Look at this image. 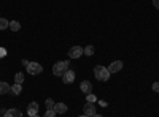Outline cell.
<instances>
[{
	"label": "cell",
	"instance_id": "20",
	"mask_svg": "<svg viewBox=\"0 0 159 117\" xmlns=\"http://www.w3.org/2000/svg\"><path fill=\"white\" fill-rule=\"evenodd\" d=\"M46 108H48V109H52V108H54V101H52L51 98L46 100Z\"/></svg>",
	"mask_w": 159,
	"mask_h": 117
},
{
	"label": "cell",
	"instance_id": "6",
	"mask_svg": "<svg viewBox=\"0 0 159 117\" xmlns=\"http://www.w3.org/2000/svg\"><path fill=\"white\" fill-rule=\"evenodd\" d=\"M62 81H64V84H72L75 81V71L67 70L64 73V76H62Z\"/></svg>",
	"mask_w": 159,
	"mask_h": 117
},
{
	"label": "cell",
	"instance_id": "16",
	"mask_svg": "<svg viewBox=\"0 0 159 117\" xmlns=\"http://www.w3.org/2000/svg\"><path fill=\"white\" fill-rule=\"evenodd\" d=\"M15 82L16 84H22L24 82V73H16L15 74Z\"/></svg>",
	"mask_w": 159,
	"mask_h": 117
},
{
	"label": "cell",
	"instance_id": "10",
	"mask_svg": "<svg viewBox=\"0 0 159 117\" xmlns=\"http://www.w3.org/2000/svg\"><path fill=\"white\" fill-rule=\"evenodd\" d=\"M56 111V114H64V112H67V105L65 103H57V105H54V108H52Z\"/></svg>",
	"mask_w": 159,
	"mask_h": 117
},
{
	"label": "cell",
	"instance_id": "21",
	"mask_svg": "<svg viewBox=\"0 0 159 117\" xmlns=\"http://www.w3.org/2000/svg\"><path fill=\"white\" fill-rule=\"evenodd\" d=\"M7 54H8V52H7V49H5V48H0V59H3Z\"/></svg>",
	"mask_w": 159,
	"mask_h": 117
},
{
	"label": "cell",
	"instance_id": "5",
	"mask_svg": "<svg viewBox=\"0 0 159 117\" xmlns=\"http://www.w3.org/2000/svg\"><path fill=\"white\" fill-rule=\"evenodd\" d=\"M83 111H84V115H88V117L96 115V106H94V103H86Z\"/></svg>",
	"mask_w": 159,
	"mask_h": 117
},
{
	"label": "cell",
	"instance_id": "11",
	"mask_svg": "<svg viewBox=\"0 0 159 117\" xmlns=\"http://www.w3.org/2000/svg\"><path fill=\"white\" fill-rule=\"evenodd\" d=\"M80 89H81V92L86 94V95L91 94V82H89V81H83L81 86H80Z\"/></svg>",
	"mask_w": 159,
	"mask_h": 117
},
{
	"label": "cell",
	"instance_id": "24",
	"mask_svg": "<svg viewBox=\"0 0 159 117\" xmlns=\"http://www.w3.org/2000/svg\"><path fill=\"white\" fill-rule=\"evenodd\" d=\"M92 117H103V115H99V114H96V115H92Z\"/></svg>",
	"mask_w": 159,
	"mask_h": 117
},
{
	"label": "cell",
	"instance_id": "3",
	"mask_svg": "<svg viewBox=\"0 0 159 117\" xmlns=\"http://www.w3.org/2000/svg\"><path fill=\"white\" fill-rule=\"evenodd\" d=\"M27 71H29V74H40L43 71V67L40 63H37V62H29V65H27Z\"/></svg>",
	"mask_w": 159,
	"mask_h": 117
},
{
	"label": "cell",
	"instance_id": "12",
	"mask_svg": "<svg viewBox=\"0 0 159 117\" xmlns=\"http://www.w3.org/2000/svg\"><path fill=\"white\" fill-rule=\"evenodd\" d=\"M8 92H11V87H10V84H7V82H0V95L8 94Z\"/></svg>",
	"mask_w": 159,
	"mask_h": 117
},
{
	"label": "cell",
	"instance_id": "4",
	"mask_svg": "<svg viewBox=\"0 0 159 117\" xmlns=\"http://www.w3.org/2000/svg\"><path fill=\"white\" fill-rule=\"evenodd\" d=\"M83 54H84V51H83L81 46H73V48L69 49V57L70 59H80Z\"/></svg>",
	"mask_w": 159,
	"mask_h": 117
},
{
	"label": "cell",
	"instance_id": "19",
	"mask_svg": "<svg viewBox=\"0 0 159 117\" xmlns=\"http://www.w3.org/2000/svg\"><path fill=\"white\" fill-rule=\"evenodd\" d=\"M86 100H88V103H94V101H96L97 98H96V95H92V94H88Z\"/></svg>",
	"mask_w": 159,
	"mask_h": 117
},
{
	"label": "cell",
	"instance_id": "22",
	"mask_svg": "<svg viewBox=\"0 0 159 117\" xmlns=\"http://www.w3.org/2000/svg\"><path fill=\"white\" fill-rule=\"evenodd\" d=\"M153 90H154V92H159V82H154L153 84Z\"/></svg>",
	"mask_w": 159,
	"mask_h": 117
},
{
	"label": "cell",
	"instance_id": "15",
	"mask_svg": "<svg viewBox=\"0 0 159 117\" xmlns=\"http://www.w3.org/2000/svg\"><path fill=\"white\" fill-rule=\"evenodd\" d=\"M10 27V21H7L5 18H0V30H5Z\"/></svg>",
	"mask_w": 159,
	"mask_h": 117
},
{
	"label": "cell",
	"instance_id": "26",
	"mask_svg": "<svg viewBox=\"0 0 159 117\" xmlns=\"http://www.w3.org/2000/svg\"><path fill=\"white\" fill-rule=\"evenodd\" d=\"M34 117H40V115H38V114H37V115H34Z\"/></svg>",
	"mask_w": 159,
	"mask_h": 117
},
{
	"label": "cell",
	"instance_id": "14",
	"mask_svg": "<svg viewBox=\"0 0 159 117\" xmlns=\"http://www.w3.org/2000/svg\"><path fill=\"white\" fill-rule=\"evenodd\" d=\"M22 92V86L21 84H13V87H11V94H15V95H19Z\"/></svg>",
	"mask_w": 159,
	"mask_h": 117
},
{
	"label": "cell",
	"instance_id": "18",
	"mask_svg": "<svg viewBox=\"0 0 159 117\" xmlns=\"http://www.w3.org/2000/svg\"><path fill=\"white\" fill-rule=\"evenodd\" d=\"M57 114H56V111L54 109H46V112L43 114V117H56Z\"/></svg>",
	"mask_w": 159,
	"mask_h": 117
},
{
	"label": "cell",
	"instance_id": "8",
	"mask_svg": "<svg viewBox=\"0 0 159 117\" xmlns=\"http://www.w3.org/2000/svg\"><path fill=\"white\" fill-rule=\"evenodd\" d=\"M27 114H29V117H34V115L38 114V103H37V101H32L30 105H29V108H27Z\"/></svg>",
	"mask_w": 159,
	"mask_h": 117
},
{
	"label": "cell",
	"instance_id": "1",
	"mask_svg": "<svg viewBox=\"0 0 159 117\" xmlns=\"http://www.w3.org/2000/svg\"><path fill=\"white\" fill-rule=\"evenodd\" d=\"M110 74L111 73L108 71V68L102 67V65H96V67H94V76H96L97 81H102V82L108 81L110 79Z\"/></svg>",
	"mask_w": 159,
	"mask_h": 117
},
{
	"label": "cell",
	"instance_id": "25",
	"mask_svg": "<svg viewBox=\"0 0 159 117\" xmlns=\"http://www.w3.org/2000/svg\"><path fill=\"white\" fill-rule=\"evenodd\" d=\"M80 117H88V115H84V114H83V115H80Z\"/></svg>",
	"mask_w": 159,
	"mask_h": 117
},
{
	"label": "cell",
	"instance_id": "9",
	"mask_svg": "<svg viewBox=\"0 0 159 117\" xmlns=\"http://www.w3.org/2000/svg\"><path fill=\"white\" fill-rule=\"evenodd\" d=\"M3 117H22V112H21L19 109H16V108H13V109L5 111Z\"/></svg>",
	"mask_w": 159,
	"mask_h": 117
},
{
	"label": "cell",
	"instance_id": "7",
	"mask_svg": "<svg viewBox=\"0 0 159 117\" xmlns=\"http://www.w3.org/2000/svg\"><path fill=\"white\" fill-rule=\"evenodd\" d=\"M121 70H123V62H119V60L111 62V65L108 67V71L110 73H118V71H121Z\"/></svg>",
	"mask_w": 159,
	"mask_h": 117
},
{
	"label": "cell",
	"instance_id": "17",
	"mask_svg": "<svg viewBox=\"0 0 159 117\" xmlns=\"http://www.w3.org/2000/svg\"><path fill=\"white\" fill-rule=\"evenodd\" d=\"M83 51H84V54H86V56H92V54H94V46L89 44V46H86Z\"/></svg>",
	"mask_w": 159,
	"mask_h": 117
},
{
	"label": "cell",
	"instance_id": "2",
	"mask_svg": "<svg viewBox=\"0 0 159 117\" xmlns=\"http://www.w3.org/2000/svg\"><path fill=\"white\" fill-rule=\"evenodd\" d=\"M69 70V60H64V62H56L52 65V73L54 76H64V73Z\"/></svg>",
	"mask_w": 159,
	"mask_h": 117
},
{
	"label": "cell",
	"instance_id": "23",
	"mask_svg": "<svg viewBox=\"0 0 159 117\" xmlns=\"http://www.w3.org/2000/svg\"><path fill=\"white\" fill-rule=\"evenodd\" d=\"M153 5H154V6L159 10V0H153Z\"/></svg>",
	"mask_w": 159,
	"mask_h": 117
},
{
	"label": "cell",
	"instance_id": "13",
	"mask_svg": "<svg viewBox=\"0 0 159 117\" xmlns=\"http://www.w3.org/2000/svg\"><path fill=\"white\" fill-rule=\"evenodd\" d=\"M10 29H11V32H19L21 30V24L18 21H10Z\"/></svg>",
	"mask_w": 159,
	"mask_h": 117
}]
</instances>
